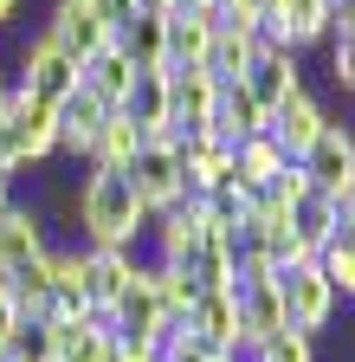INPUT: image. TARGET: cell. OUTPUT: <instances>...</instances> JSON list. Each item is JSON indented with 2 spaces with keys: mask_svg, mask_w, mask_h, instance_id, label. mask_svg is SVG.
<instances>
[{
  "mask_svg": "<svg viewBox=\"0 0 355 362\" xmlns=\"http://www.w3.org/2000/svg\"><path fill=\"white\" fill-rule=\"evenodd\" d=\"M123 175H129V188H136V201L149 214H162L168 201H181V149L174 143H143Z\"/></svg>",
  "mask_w": 355,
  "mask_h": 362,
  "instance_id": "obj_10",
  "label": "cell"
},
{
  "mask_svg": "<svg viewBox=\"0 0 355 362\" xmlns=\"http://www.w3.org/2000/svg\"><path fill=\"white\" fill-rule=\"evenodd\" d=\"M278 298H284V324L303 330V337H317V343L336 330V317H342V304H336L330 279L317 272V259L310 265H284L278 272Z\"/></svg>",
  "mask_w": 355,
  "mask_h": 362,
  "instance_id": "obj_3",
  "label": "cell"
},
{
  "mask_svg": "<svg viewBox=\"0 0 355 362\" xmlns=\"http://www.w3.org/2000/svg\"><path fill=\"white\" fill-rule=\"evenodd\" d=\"M284 162H291V156L272 143V136H252V143L233 149V188H246V194H252V188H272V181L284 175Z\"/></svg>",
  "mask_w": 355,
  "mask_h": 362,
  "instance_id": "obj_19",
  "label": "cell"
},
{
  "mask_svg": "<svg viewBox=\"0 0 355 362\" xmlns=\"http://www.w3.org/2000/svg\"><path fill=\"white\" fill-rule=\"evenodd\" d=\"M116 362H155V349H143V343H116Z\"/></svg>",
  "mask_w": 355,
  "mask_h": 362,
  "instance_id": "obj_31",
  "label": "cell"
},
{
  "mask_svg": "<svg viewBox=\"0 0 355 362\" xmlns=\"http://www.w3.org/2000/svg\"><path fill=\"white\" fill-rule=\"evenodd\" d=\"M0 362H52V324H20L0 349Z\"/></svg>",
  "mask_w": 355,
  "mask_h": 362,
  "instance_id": "obj_25",
  "label": "cell"
},
{
  "mask_svg": "<svg viewBox=\"0 0 355 362\" xmlns=\"http://www.w3.org/2000/svg\"><path fill=\"white\" fill-rule=\"evenodd\" d=\"M26 324V317H20V304H13V285L7 279H0V349H7V337Z\"/></svg>",
  "mask_w": 355,
  "mask_h": 362,
  "instance_id": "obj_29",
  "label": "cell"
},
{
  "mask_svg": "<svg viewBox=\"0 0 355 362\" xmlns=\"http://www.w3.org/2000/svg\"><path fill=\"white\" fill-rule=\"evenodd\" d=\"M174 7H213V0H174Z\"/></svg>",
  "mask_w": 355,
  "mask_h": 362,
  "instance_id": "obj_35",
  "label": "cell"
},
{
  "mask_svg": "<svg viewBox=\"0 0 355 362\" xmlns=\"http://www.w3.org/2000/svg\"><path fill=\"white\" fill-rule=\"evenodd\" d=\"M13 20H20V0H0V33H13Z\"/></svg>",
  "mask_w": 355,
  "mask_h": 362,
  "instance_id": "obj_32",
  "label": "cell"
},
{
  "mask_svg": "<svg viewBox=\"0 0 355 362\" xmlns=\"http://www.w3.org/2000/svg\"><path fill=\"white\" fill-rule=\"evenodd\" d=\"M239 362H323V343L317 337H303V330H272L265 343H252V349H239Z\"/></svg>",
  "mask_w": 355,
  "mask_h": 362,
  "instance_id": "obj_23",
  "label": "cell"
},
{
  "mask_svg": "<svg viewBox=\"0 0 355 362\" xmlns=\"http://www.w3.org/2000/svg\"><path fill=\"white\" fill-rule=\"evenodd\" d=\"M239 84L252 90V98H258L265 110H278V104L291 98V90H303V52H284V45H258Z\"/></svg>",
  "mask_w": 355,
  "mask_h": 362,
  "instance_id": "obj_11",
  "label": "cell"
},
{
  "mask_svg": "<svg viewBox=\"0 0 355 362\" xmlns=\"http://www.w3.org/2000/svg\"><path fill=\"white\" fill-rule=\"evenodd\" d=\"M78 207H84V246H143L155 220L123 168H91V162L78 168Z\"/></svg>",
  "mask_w": 355,
  "mask_h": 362,
  "instance_id": "obj_1",
  "label": "cell"
},
{
  "mask_svg": "<svg viewBox=\"0 0 355 362\" xmlns=\"http://www.w3.org/2000/svg\"><path fill=\"white\" fill-rule=\"evenodd\" d=\"M116 52L136 71H162L168 65V13H129L116 26Z\"/></svg>",
  "mask_w": 355,
  "mask_h": 362,
  "instance_id": "obj_14",
  "label": "cell"
},
{
  "mask_svg": "<svg viewBox=\"0 0 355 362\" xmlns=\"http://www.w3.org/2000/svg\"><path fill=\"white\" fill-rule=\"evenodd\" d=\"M13 84H20V98H32V104H46V110H59L71 90L84 84V65L65 52V45L39 26V33H20L13 39Z\"/></svg>",
  "mask_w": 355,
  "mask_h": 362,
  "instance_id": "obj_2",
  "label": "cell"
},
{
  "mask_svg": "<svg viewBox=\"0 0 355 362\" xmlns=\"http://www.w3.org/2000/svg\"><path fill=\"white\" fill-rule=\"evenodd\" d=\"M272 188H278V194H284V201H303V194H310V175H303V168H297V162H284V175H278V181H272Z\"/></svg>",
  "mask_w": 355,
  "mask_h": 362,
  "instance_id": "obj_30",
  "label": "cell"
},
{
  "mask_svg": "<svg viewBox=\"0 0 355 362\" xmlns=\"http://www.w3.org/2000/svg\"><path fill=\"white\" fill-rule=\"evenodd\" d=\"M52 240H46V220H39V207L26 194H13L7 207H0V279H13V272H26L32 259H46Z\"/></svg>",
  "mask_w": 355,
  "mask_h": 362,
  "instance_id": "obj_8",
  "label": "cell"
},
{
  "mask_svg": "<svg viewBox=\"0 0 355 362\" xmlns=\"http://www.w3.org/2000/svg\"><path fill=\"white\" fill-rule=\"evenodd\" d=\"M136 13H174V0H136Z\"/></svg>",
  "mask_w": 355,
  "mask_h": 362,
  "instance_id": "obj_33",
  "label": "cell"
},
{
  "mask_svg": "<svg viewBox=\"0 0 355 362\" xmlns=\"http://www.w3.org/2000/svg\"><path fill=\"white\" fill-rule=\"evenodd\" d=\"M188 330L207 337L213 349H246V324H239V291H200Z\"/></svg>",
  "mask_w": 355,
  "mask_h": 362,
  "instance_id": "obj_13",
  "label": "cell"
},
{
  "mask_svg": "<svg viewBox=\"0 0 355 362\" xmlns=\"http://www.w3.org/2000/svg\"><path fill=\"white\" fill-rule=\"evenodd\" d=\"M330 123H336V117H330V104H323L317 90L303 84V90H291V98H284V104L272 110V123H265V136H272V143H278V149H284V156L297 162V156H303L310 143H317V136H323Z\"/></svg>",
  "mask_w": 355,
  "mask_h": 362,
  "instance_id": "obj_9",
  "label": "cell"
},
{
  "mask_svg": "<svg viewBox=\"0 0 355 362\" xmlns=\"http://www.w3.org/2000/svg\"><path fill=\"white\" fill-rule=\"evenodd\" d=\"M336 226H342V201H330V194H317V188H310L303 201H291V240H297L310 259L336 240Z\"/></svg>",
  "mask_w": 355,
  "mask_h": 362,
  "instance_id": "obj_17",
  "label": "cell"
},
{
  "mask_svg": "<svg viewBox=\"0 0 355 362\" xmlns=\"http://www.w3.org/2000/svg\"><path fill=\"white\" fill-rule=\"evenodd\" d=\"M219 33V13L213 7H174L168 13V65H200L207 45Z\"/></svg>",
  "mask_w": 355,
  "mask_h": 362,
  "instance_id": "obj_16",
  "label": "cell"
},
{
  "mask_svg": "<svg viewBox=\"0 0 355 362\" xmlns=\"http://www.w3.org/2000/svg\"><path fill=\"white\" fill-rule=\"evenodd\" d=\"M7 201H13V175L0 168V207H7Z\"/></svg>",
  "mask_w": 355,
  "mask_h": 362,
  "instance_id": "obj_34",
  "label": "cell"
},
{
  "mask_svg": "<svg viewBox=\"0 0 355 362\" xmlns=\"http://www.w3.org/2000/svg\"><path fill=\"white\" fill-rule=\"evenodd\" d=\"M297 168L310 175V188H317V194L342 201V194H349V181H355V123H330L317 143L297 156Z\"/></svg>",
  "mask_w": 355,
  "mask_h": 362,
  "instance_id": "obj_6",
  "label": "cell"
},
{
  "mask_svg": "<svg viewBox=\"0 0 355 362\" xmlns=\"http://www.w3.org/2000/svg\"><path fill=\"white\" fill-rule=\"evenodd\" d=\"M84 84H91V90H97V98H104L110 110H116V104L129 98V84H136V65H129V59L116 52V39L104 45L97 59H84Z\"/></svg>",
  "mask_w": 355,
  "mask_h": 362,
  "instance_id": "obj_22",
  "label": "cell"
},
{
  "mask_svg": "<svg viewBox=\"0 0 355 362\" xmlns=\"http://www.w3.org/2000/svg\"><path fill=\"white\" fill-rule=\"evenodd\" d=\"M143 143H149V136H143L136 123H129L123 110H110V123L97 129V143H91V168H129Z\"/></svg>",
  "mask_w": 355,
  "mask_h": 362,
  "instance_id": "obj_21",
  "label": "cell"
},
{
  "mask_svg": "<svg viewBox=\"0 0 355 362\" xmlns=\"http://www.w3.org/2000/svg\"><path fill=\"white\" fill-rule=\"evenodd\" d=\"M265 7H272V0H213V13L227 20V26H258Z\"/></svg>",
  "mask_w": 355,
  "mask_h": 362,
  "instance_id": "obj_28",
  "label": "cell"
},
{
  "mask_svg": "<svg viewBox=\"0 0 355 362\" xmlns=\"http://www.w3.org/2000/svg\"><path fill=\"white\" fill-rule=\"evenodd\" d=\"M239 324H246V349L265 343L272 330H284V298H278V285H246L239 291Z\"/></svg>",
  "mask_w": 355,
  "mask_h": 362,
  "instance_id": "obj_20",
  "label": "cell"
},
{
  "mask_svg": "<svg viewBox=\"0 0 355 362\" xmlns=\"http://www.w3.org/2000/svg\"><path fill=\"white\" fill-rule=\"evenodd\" d=\"M317 272H323V279H330V291H336V304L342 310H355V246H323L317 252Z\"/></svg>",
  "mask_w": 355,
  "mask_h": 362,
  "instance_id": "obj_24",
  "label": "cell"
},
{
  "mask_svg": "<svg viewBox=\"0 0 355 362\" xmlns=\"http://www.w3.org/2000/svg\"><path fill=\"white\" fill-rule=\"evenodd\" d=\"M52 117H59V156H52V162H71V168H84V162H91L97 129L110 123V104L97 98L91 84H78V90H71V98H65Z\"/></svg>",
  "mask_w": 355,
  "mask_h": 362,
  "instance_id": "obj_7",
  "label": "cell"
},
{
  "mask_svg": "<svg viewBox=\"0 0 355 362\" xmlns=\"http://www.w3.org/2000/svg\"><path fill=\"white\" fill-rule=\"evenodd\" d=\"M258 45H265L258 26H227V20H219V33H213V45H207V59H200V65H207L213 84H239Z\"/></svg>",
  "mask_w": 355,
  "mask_h": 362,
  "instance_id": "obj_15",
  "label": "cell"
},
{
  "mask_svg": "<svg viewBox=\"0 0 355 362\" xmlns=\"http://www.w3.org/2000/svg\"><path fill=\"white\" fill-rule=\"evenodd\" d=\"M330 90L336 98H355V45H330Z\"/></svg>",
  "mask_w": 355,
  "mask_h": 362,
  "instance_id": "obj_27",
  "label": "cell"
},
{
  "mask_svg": "<svg viewBox=\"0 0 355 362\" xmlns=\"http://www.w3.org/2000/svg\"><path fill=\"white\" fill-rule=\"evenodd\" d=\"M136 272H143V246H91V324H104V310L136 285Z\"/></svg>",
  "mask_w": 355,
  "mask_h": 362,
  "instance_id": "obj_12",
  "label": "cell"
},
{
  "mask_svg": "<svg viewBox=\"0 0 355 362\" xmlns=\"http://www.w3.org/2000/svg\"><path fill=\"white\" fill-rule=\"evenodd\" d=\"M52 362H116V337L91 317H71V324H52Z\"/></svg>",
  "mask_w": 355,
  "mask_h": 362,
  "instance_id": "obj_18",
  "label": "cell"
},
{
  "mask_svg": "<svg viewBox=\"0 0 355 362\" xmlns=\"http://www.w3.org/2000/svg\"><path fill=\"white\" fill-rule=\"evenodd\" d=\"M46 33H52L65 52L84 65V59H97L104 45L116 39V20H110V7H104V0H52Z\"/></svg>",
  "mask_w": 355,
  "mask_h": 362,
  "instance_id": "obj_4",
  "label": "cell"
},
{
  "mask_svg": "<svg viewBox=\"0 0 355 362\" xmlns=\"http://www.w3.org/2000/svg\"><path fill=\"white\" fill-rule=\"evenodd\" d=\"M162 78H168V123H174V143L194 136V129H207L213 110H219V84L207 78V65H162Z\"/></svg>",
  "mask_w": 355,
  "mask_h": 362,
  "instance_id": "obj_5",
  "label": "cell"
},
{
  "mask_svg": "<svg viewBox=\"0 0 355 362\" xmlns=\"http://www.w3.org/2000/svg\"><path fill=\"white\" fill-rule=\"evenodd\" d=\"M162 362H227V349H213L207 337H194L188 324H174L162 337Z\"/></svg>",
  "mask_w": 355,
  "mask_h": 362,
  "instance_id": "obj_26",
  "label": "cell"
}]
</instances>
